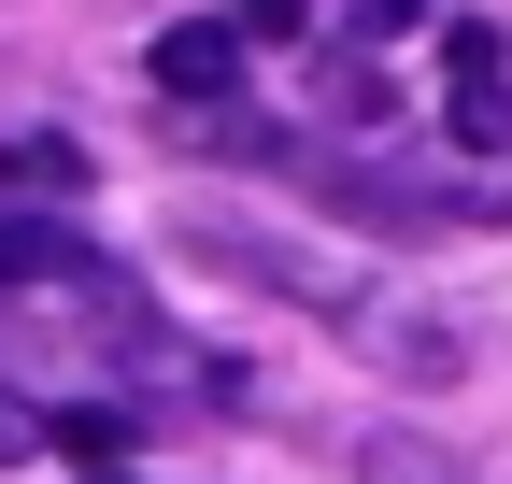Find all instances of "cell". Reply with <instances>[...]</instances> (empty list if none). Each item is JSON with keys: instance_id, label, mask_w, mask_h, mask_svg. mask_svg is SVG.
<instances>
[{"instance_id": "cell-4", "label": "cell", "mask_w": 512, "mask_h": 484, "mask_svg": "<svg viewBox=\"0 0 512 484\" xmlns=\"http://www.w3.org/2000/svg\"><path fill=\"white\" fill-rule=\"evenodd\" d=\"M456 143L512 157V86H498V43L484 29H456Z\"/></svg>"}, {"instance_id": "cell-7", "label": "cell", "mask_w": 512, "mask_h": 484, "mask_svg": "<svg viewBox=\"0 0 512 484\" xmlns=\"http://www.w3.org/2000/svg\"><path fill=\"white\" fill-rule=\"evenodd\" d=\"M299 15H313V0H228V29H242V43H299Z\"/></svg>"}, {"instance_id": "cell-2", "label": "cell", "mask_w": 512, "mask_h": 484, "mask_svg": "<svg viewBox=\"0 0 512 484\" xmlns=\"http://www.w3.org/2000/svg\"><path fill=\"white\" fill-rule=\"evenodd\" d=\"M72 285H100V257L72 228H43V214L0 200V314H15V299H72Z\"/></svg>"}, {"instance_id": "cell-8", "label": "cell", "mask_w": 512, "mask_h": 484, "mask_svg": "<svg viewBox=\"0 0 512 484\" xmlns=\"http://www.w3.org/2000/svg\"><path fill=\"white\" fill-rule=\"evenodd\" d=\"M370 484H456V470H441L427 442H370Z\"/></svg>"}, {"instance_id": "cell-3", "label": "cell", "mask_w": 512, "mask_h": 484, "mask_svg": "<svg viewBox=\"0 0 512 484\" xmlns=\"http://www.w3.org/2000/svg\"><path fill=\"white\" fill-rule=\"evenodd\" d=\"M242 57H256V43H242L228 15H185V29H157V43H143V72H157L171 100H228V86H242Z\"/></svg>"}, {"instance_id": "cell-1", "label": "cell", "mask_w": 512, "mask_h": 484, "mask_svg": "<svg viewBox=\"0 0 512 484\" xmlns=\"http://www.w3.org/2000/svg\"><path fill=\"white\" fill-rule=\"evenodd\" d=\"M185 257H200V271H256V285H285V299H313V314H356L328 257H299V242H256V228H228V214H185Z\"/></svg>"}, {"instance_id": "cell-5", "label": "cell", "mask_w": 512, "mask_h": 484, "mask_svg": "<svg viewBox=\"0 0 512 484\" xmlns=\"http://www.w3.org/2000/svg\"><path fill=\"white\" fill-rule=\"evenodd\" d=\"M0 200H86V143H57V129H15V143H0Z\"/></svg>"}, {"instance_id": "cell-6", "label": "cell", "mask_w": 512, "mask_h": 484, "mask_svg": "<svg viewBox=\"0 0 512 484\" xmlns=\"http://www.w3.org/2000/svg\"><path fill=\"white\" fill-rule=\"evenodd\" d=\"M43 442H72V456H128V442H143V413H128V399H86V413H43Z\"/></svg>"}]
</instances>
